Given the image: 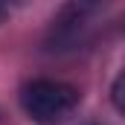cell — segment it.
Instances as JSON below:
<instances>
[{"label": "cell", "instance_id": "obj_2", "mask_svg": "<svg viewBox=\"0 0 125 125\" xmlns=\"http://www.w3.org/2000/svg\"><path fill=\"white\" fill-rule=\"evenodd\" d=\"M114 105L122 111V76H116V82H114Z\"/></svg>", "mask_w": 125, "mask_h": 125}, {"label": "cell", "instance_id": "obj_1", "mask_svg": "<svg viewBox=\"0 0 125 125\" xmlns=\"http://www.w3.org/2000/svg\"><path fill=\"white\" fill-rule=\"evenodd\" d=\"M21 105L32 122L38 125H61L79 108V90L55 79H35L23 87Z\"/></svg>", "mask_w": 125, "mask_h": 125}, {"label": "cell", "instance_id": "obj_3", "mask_svg": "<svg viewBox=\"0 0 125 125\" xmlns=\"http://www.w3.org/2000/svg\"><path fill=\"white\" fill-rule=\"evenodd\" d=\"M6 15H9V9H6V6L0 3V23H3V18H6Z\"/></svg>", "mask_w": 125, "mask_h": 125}]
</instances>
